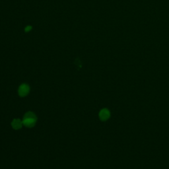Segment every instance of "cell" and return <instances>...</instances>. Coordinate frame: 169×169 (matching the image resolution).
Returning a JSON list of instances; mask_svg holds the SVG:
<instances>
[{
	"label": "cell",
	"mask_w": 169,
	"mask_h": 169,
	"mask_svg": "<svg viewBox=\"0 0 169 169\" xmlns=\"http://www.w3.org/2000/svg\"><path fill=\"white\" fill-rule=\"evenodd\" d=\"M99 117L101 120H103V121L107 120L110 117V112L107 109H105V108L103 109L100 111L99 113Z\"/></svg>",
	"instance_id": "4"
},
{
	"label": "cell",
	"mask_w": 169,
	"mask_h": 169,
	"mask_svg": "<svg viewBox=\"0 0 169 169\" xmlns=\"http://www.w3.org/2000/svg\"><path fill=\"white\" fill-rule=\"evenodd\" d=\"M37 118L33 112H26L22 120V124L27 127H33L35 126Z\"/></svg>",
	"instance_id": "1"
},
{
	"label": "cell",
	"mask_w": 169,
	"mask_h": 169,
	"mask_svg": "<svg viewBox=\"0 0 169 169\" xmlns=\"http://www.w3.org/2000/svg\"><path fill=\"white\" fill-rule=\"evenodd\" d=\"M31 29H32V26H26L25 27V30L26 32V33H27V32H29V31H30L31 30Z\"/></svg>",
	"instance_id": "5"
},
{
	"label": "cell",
	"mask_w": 169,
	"mask_h": 169,
	"mask_svg": "<svg viewBox=\"0 0 169 169\" xmlns=\"http://www.w3.org/2000/svg\"><path fill=\"white\" fill-rule=\"evenodd\" d=\"M29 91H30L29 86L27 84L23 83L19 87V89H18V94H19L20 97H25L29 93Z\"/></svg>",
	"instance_id": "2"
},
{
	"label": "cell",
	"mask_w": 169,
	"mask_h": 169,
	"mask_svg": "<svg viewBox=\"0 0 169 169\" xmlns=\"http://www.w3.org/2000/svg\"><path fill=\"white\" fill-rule=\"evenodd\" d=\"M22 125H23V124H22V121H21L19 119H17V118L13 120L11 122V126L15 130H20Z\"/></svg>",
	"instance_id": "3"
}]
</instances>
